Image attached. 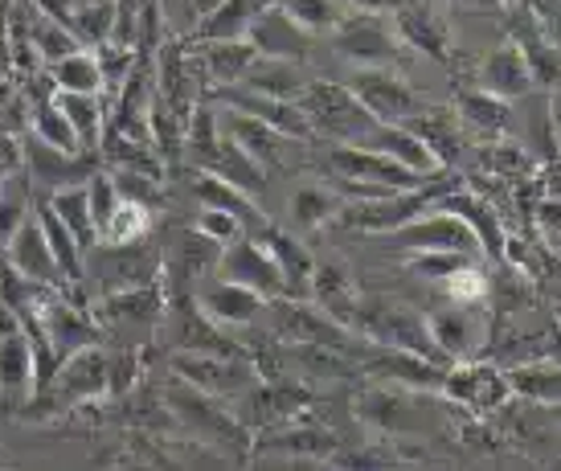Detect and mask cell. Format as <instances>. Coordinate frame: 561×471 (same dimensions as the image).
Returning <instances> with one entry per match:
<instances>
[{
  "label": "cell",
  "instance_id": "f35d334b",
  "mask_svg": "<svg viewBox=\"0 0 561 471\" xmlns=\"http://www.w3.org/2000/svg\"><path fill=\"white\" fill-rule=\"evenodd\" d=\"M504 377H508V390L537 406H561V365H513L504 369Z\"/></svg>",
  "mask_w": 561,
  "mask_h": 471
},
{
  "label": "cell",
  "instance_id": "7dc6e473",
  "mask_svg": "<svg viewBox=\"0 0 561 471\" xmlns=\"http://www.w3.org/2000/svg\"><path fill=\"white\" fill-rule=\"evenodd\" d=\"M30 131L37 136V140H46L49 148H62V152H82L75 127L66 124V115L58 111V103H54V99H42V103L33 107Z\"/></svg>",
  "mask_w": 561,
  "mask_h": 471
},
{
  "label": "cell",
  "instance_id": "f546056e",
  "mask_svg": "<svg viewBox=\"0 0 561 471\" xmlns=\"http://www.w3.org/2000/svg\"><path fill=\"white\" fill-rule=\"evenodd\" d=\"M266 9V0H218L197 25V37L205 42H247L254 16Z\"/></svg>",
  "mask_w": 561,
  "mask_h": 471
},
{
  "label": "cell",
  "instance_id": "8d00e7d4",
  "mask_svg": "<svg viewBox=\"0 0 561 471\" xmlns=\"http://www.w3.org/2000/svg\"><path fill=\"white\" fill-rule=\"evenodd\" d=\"M459 119L480 136V140H500L508 131V103L488 91H463L459 99Z\"/></svg>",
  "mask_w": 561,
  "mask_h": 471
},
{
  "label": "cell",
  "instance_id": "3957f363",
  "mask_svg": "<svg viewBox=\"0 0 561 471\" xmlns=\"http://www.w3.org/2000/svg\"><path fill=\"white\" fill-rule=\"evenodd\" d=\"M328 164L336 169V176H344L353 193H360L365 202H377V197H390V193H405V188L426 185V176L410 173L405 164L390 160L377 148H365V143H336L328 152Z\"/></svg>",
  "mask_w": 561,
  "mask_h": 471
},
{
  "label": "cell",
  "instance_id": "c3c4849f",
  "mask_svg": "<svg viewBox=\"0 0 561 471\" xmlns=\"http://www.w3.org/2000/svg\"><path fill=\"white\" fill-rule=\"evenodd\" d=\"M148 226H152V209L148 205H136V202H119V209L111 214V221L103 226V242L107 246H127V242H140L148 234Z\"/></svg>",
  "mask_w": 561,
  "mask_h": 471
},
{
  "label": "cell",
  "instance_id": "7bdbcfd3",
  "mask_svg": "<svg viewBox=\"0 0 561 471\" xmlns=\"http://www.w3.org/2000/svg\"><path fill=\"white\" fill-rule=\"evenodd\" d=\"M193 188H197V202H205L209 209H226V214H234L238 221H263L259 205L247 202L250 193H242V188L230 185V181H221V176L202 173L193 181Z\"/></svg>",
  "mask_w": 561,
  "mask_h": 471
},
{
  "label": "cell",
  "instance_id": "60d3db41",
  "mask_svg": "<svg viewBox=\"0 0 561 471\" xmlns=\"http://www.w3.org/2000/svg\"><path fill=\"white\" fill-rule=\"evenodd\" d=\"M49 82L70 94H99L103 91V70H99V58L91 49H75L58 62H49Z\"/></svg>",
  "mask_w": 561,
  "mask_h": 471
},
{
  "label": "cell",
  "instance_id": "8fae6325",
  "mask_svg": "<svg viewBox=\"0 0 561 471\" xmlns=\"http://www.w3.org/2000/svg\"><path fill=\"white\" fill-rule=\"evenodd\" d=\"M218 267H221V279H230V283H238V287L254 291V296H263L266 303L287 296V283H283L279 263L271 259V251H266L263 242L238 238V242H230V246L221 251Z\"/></svg>",
  "mask_w": 561,
  "mask_h": 471
},
{
  "label": "cell",
  "instance_id": "2e32d148",
  "mask_svg": "<svg viewBox=\"0 0 561 471\" xmlns=\"http://www.w3.org/2000/svg\"><path fill=\"white\" fill-rule=\"evenodd\" d=\"M247 42L259 49V58H279V62H304L312 54V33L299 30L279 4H266L263 13L254 16Z\"/></svg>",
  "mask_w": 561,
  "mask_h": 471
},
{
  "label": "cell",
  "instance_id": "6125c7cd",
  "mask_svg": "<svg viewBox=\"0 0 561 471\" xmlns=\"http://www.w3.org/2000/svg\"><path fill=\"white\" fill-rule=\"evenodd\" d=\"M0 471H13V456H9L4 447H0Z\"/></svg>",
  "mask_w": 561,
  "mask_h": 471
},
{
  "label": "cell",
  "instance_id": "f6af8a7d",
  "mask_svg": "<svg viewBox=\"0 0 561 471\" xmlns=\"http://www.w3.org/2000/svg\"><path fill=\"white\" fill-rule=\"evenodd\" d=\"M332 471H405L402 456L386 443H365V447H336V456L328 459Z\"/></svg>",
  "mask_w": 561,
  "mask_h": 471
},
{
  "label": "cell",
  "instance_id": "e7e4bbea",
  "mask_svg": "<svg viewBox=\"0 0 561 471\" xmlns=\"http://www.w3.org/2000/svg\"><path fill=\"white\" fill-rule=\"evenodd\" d=\"M549 414H553V423H561V406H549Z\"/></svg>",
  "mask_w": 561,
  "mask_h": 471
},
{
  "label": "cell",
  "instance_id": "4316f807",
  "mask_svg": "<svg viewBox=\"0 0 561 471\" xmlns=\"http://www.w3.org/2000/svg\"><path fill=\"white\" fill-rule=\"evenodd\" d=\"M374 377H386L393 386H402V390H414V393H438L443 386V365L431 361V357H419V353H398V348H386L381 357L365 365Z\"/></svg>",
  "mask_w": 561,
  "mask_h": 471
},
{
  "label": "cell",
  "instance_id": "d590c367",
  "mask_svg": "<svg viewBox=\"0 0 561 471\" xmlns=\"http://www.w3.org/2000/svg\"><path fill=\"white\" fill-rule=\"evenodd\" d=\"M46 205L54 209V214H58V221H62L66 230L75 234V242H79L82 251H94V246H99V230H94V221H91V202H87V185L54 188Z\"/></svg>",
  "mask_w": 561,
  "mask_h": 471
},
{
  "label": "cell",
  "instance_id": "9f6ffc18",
  "mask_svg": "<svg viewBox=\"0 0 561 471\" xmlns=\"http://www.w3.org/2000/svg\"><path fill=\"white\" fill-rule=\"evenodd\" d=\"M30 218V202L0 188V246H9V238L21 230V221Z\"/></svg>",
  "mask_w": 561,
  "mask_h": 471
},
{
  "label": "cell",
  "instance_id": "d4e9b609",
  "mask_svg": "<svg viewBox=\"0 0 561 471\" xmlns=\"http://www.w3.org/2000/svg\"><path fill=\"white\" fill-rule=\"evenodd\" d=\"M308 299H312L328 320H336L341 329H348V324H353V312H357L360 291H357V283H353V275H348L341 263H316L312 283H308Z\"/></svg>",
  "mask_w": 561,
  "mask_h": 471
},
{
  "label": "cell",
  "instance_id": "83f0119b",
  "mask_svg": "<svg viewBox=\"0 0 561 471\" xmlns=\"http://www.w3.org/2000/svg\"><path fill=\"white\" fill-rule=\"evenodd\" d=\"M365 148H377V152H386L390 160H398V164H405L410 173L426 176V181H435L438 173H443V164H438L435 157H431V148L410 131V127L402 124H377L369 136H365Z\"/></svg>",
  "mask_w": 561,
  "mask_h": 471
},
{
  "label": "cell",
  "instance_id": "74e56055",
  "mask_svg": "<svg viewBox=\"0 0 561 471\" xmlns=\"http://www.w3.org/2000/svg\"><path fill=\"white\" fill-rule=\"evenodd\" d=\"M254 58H259V49L250 42H205L202 66L218 87H238L254 66Z\"/></svg>",
  "mask_w": 561,
  "mask_h": 471
},
{
  "label": "cell",
  "instance_id": "8992f818",
  "mask_svg": "<svg viewBox=\"0 0 561 471\" xmlns=\"http://www.w3.org/2000/svg\"><path fill=\"white\" fill-rule=\"evenodd\" d=\"M443 197L438 185H419V188H405V193H390V197H377V202H357V205H344L336 221L357 230V234H393L402 230L405 221H414L419 214H426L431 205Z\"/></svg>",
  "mask_w": 561,
  "mask_h": 471
},
{
  "label": "cell",
  "instance_id": "cb8c5ba5",
  "mask_svg": "<svg viewBox=\"0 0 561 471\" xmlns=\"http://www.w3.org/2000/svg\"><path fill=\"white\" fill-rule=\"evenodd\" d=\"M263 308H266L263 296H254V291H247V287H238V283H230V279L209 283L202 296H197V312H202L209 324H218V329H242V324H250Z\"/></svg>",
  "mask_w": 561,
  "mask_h": 471
},
{
  "label": "cell",
  "instance_id": "52a82bcc",
  "mask_svg": "<svg viewBox=\"0 0 561 471\" xmlns=\"http://www.w3.org/2000/svg\"><path fill=\"white\" fill-rule=\"evenodd\" d=\"M172 374L188 381L193 390L209 393V398H238V393L254 390V369L242 357H218V353H176L172 357Z\"/></svg>",
  "mask_w": 561,
  "mask_h": 471
},
{
  "label": "cell",
  "instance_id": "484cf974",
  "mask_svg": "<svg viewBox=\"0 0 561 471\" xmlns=\"http://www.w3.org/2000/svg\"><path fill=\"white\" fill-rule=\"evenodd\" d=\"M221 140H230L242 152L250 157L259 169H271L275 160H279V143L283 136L275 127H266L263 119H254V115H242V111L226 107L221 111Z\"/></svg>",
  "mask_w": 561,
  "mask_h": 471
},
{
  "label": "cell",
  "instance_id": "94428289",
  "mask_svg": "<svg viewBox=\"0 0 561 471\" xmlns=\"http://www.w3.org/2000/svg\"><path fill=\"white\" fill-rule=\"evenodd\" d=\"M435 4H451V9H496V0H435Z\"/></svg>",
  "mask_w": 561,
  "mask_h": 471
},
{
  "label": "cell",
  "instance_id": "6f0895ef",
  "mask_svg": "<svg viewBox=\"0 0 561 471\" xmlns=\"http://www.w3.org/2000/svg\"><path fill=\"white\" fill-rule=\"evenodd\" d=\"M529 13L537 30L546 33V42L561 54V0H529Z\"/></svg>",
  "mask_w": 561,
  "mask_h": 471
},
{
  "label": "cell",
  "instance_id": "d6a6232c",
  "mask_svg": "<svg viewBox=\"0 0 561 471\" xmlns=\"http://www.w3.org/2000/svg\"><path fill=\"white\" fill-rule=\"evenodd\" d=\"M513 42L520 46V54H525L533 79L537 82H558L561 79V54L546 42V33L537 30V21H533L529 9L513 16Z\"/></svg>",
  "mask_w": 561,
  "mask_h": 471
},
{
  "label": "cell",
  "instance_id": "4fadbf2b",
  "mask_svg": "<svg viewBox=\"0 0 561 471\" xmlns=\"http://www.w3.org/2000/svg\"><path fill=\"white\" fill-rule=\"evenodd\" d=\"M49 398H62V402H94V398H107L111 393V361L99 345H87L79 353H70L54 381L46 386Z\"/></svg>",
  "mask_w": 561,
  "mask_h": 471
},
{
  "label": "cell",
  "instance_id": "7402d4cb",
  "mask_svg": "<svg viewBox=\"0 0 561 471\" xmlns=\"http://www.w3.org/2000/svg\"><path fill=\"white\" fill-rule=\"evenodd\" d=\"M226 107L242 111V115H254L263 119L266 127H275L279 136H291V140H308L312 136V124L308 115L299 111V103H287V99H271V94H254L247 87H226Z\"/></svg>",
  "mask_w": 561,
  "mask_h": 471
},
{
  "label": "cell",
  "instance_id": "9c48e42d",
  "mask_svg": "<svg viewBox=\"0 0 561 471\" xmlns=\"http://www.w3.org/2000/svg\"><path fill=\"white\" fill-rule=\"evenodd\" d=\"M426 332L435 341L443 361H476V353L488 341V320L476 312V303H447L426 315Z\"/></svg>",
  "mask_w": 561,
  "mask_h": 471
},
{
  "label": "cell",
  "instance_id": "ac0fdd59",
  "mask_svg": "<svg viewBox=\"0 0 561 471\" xmlns=\"http://www.w3.org/2000/svg\"><path fill=\"white\" fill-rule=\"evenodd\" d=\"M341 447V435L328 430V426L316 423H279L275 430H266L263 439L254 443V451H266V456H287V459H316V463H328Z\"/></svg>",
  "mask_w": 561,
  "mask_h": 471
},
{
  "label": "cell",
  "instance_id": "816d5d0a",
  "mask_svg": "<svg viewBox=\"0 0 561 471\" xmlns=\"http://www.w3.org/2000/svg\"><path fill=\"white\" fill-rule=\"evenodd\" d=\"M218 259H221V246H214L209 238H202L193 230V234L181 238V246L172 254V267L185 271L188 279H193V275H202L205 267H218Z\"/></svg>",
  "mask_w": 561,
  "mask_h": 471
},
{
  "label": "cell",
  "instance_id": "f907efd6",
  "mask_svg": "<svg viewBox=\"0 0 561 471\" xmlns=\"http://www.w3.org/2000/svg\"><path fill=\"white\" fill-rule=\"evenodd\" d=\"M87 202H91V221L94 230L103 234V226L111 221V214L119 209V188H115V176H111V169H94L91 181H87Z\"/></svg>",
  "mask_w": 561,
  "mask_h": 471
},
{
  "label": "cell",
  "instance_id": "44dd1931",
  "mask_svg": "<svg viewBox=\"0 0 561 471\" xmlns=\"http://www.w3.org/2000/svg\"><path fill=\"white\" fill-rule=\"evenodd\" d=\"M480 91L496 94L504 103L525 99V94L537 91V79H533L529 62H525V54H520L516 42H500V46L480 62Z\"/></svg>",
  "mask_w": 561,
  "mask_h": 471
},
{
  "label": "cell",
  "instance_id": "603a6c76",
  "mask_svg": "<svg viewBox=\"0 0 561 471\" xmlns=\"http://www.w3.org/2000/svg\"><path fill=\"white\" fill-rule=\"evenodd\" d=\"M21 152L30 160V169L37 181H46L49 188H70V185H87L94 173V164L87 152H62V148H49L46 140H37V136H25L21 143Z\"/></svg>",
  "mask_w": 561,
  "mask_h": 471
},
{
  "label": "cell",
  "instance_id": "836d02e7",
  "mask_svg": "<svg viewBox=\"0 0 561 471\" xmlns=\"http://www.w3.org/2000/svg\"><path fill=\"white\" fill-rule=\"evenodd\" d=\"M263 246L271 251V259L279 263L287 296H308V283H312V271H316L312 251H308L304 242H296L291 234H279V230H266Z\"/></svg>",
  "mask_w": 561,
  "mask_h": 471
},
{
  "label": "cell",
  "instance_id": "7a4b0ae2",
  "mask_svg": "<svg viewBox=\"0 0 561 471\" xmlns=\"http://www.w3.org/2000/svg\"><path fill=\"white\" fill-rule=\"evenodd\" d=\"M296 103L308 115L312 131L332 136L336 143H365V136L377 127V119L360 107L357 94L344 82H308Z\"/></svg>",
  "mask_w": 561,
  "mask_h": 471
},
{
  "label": "cell",
  "instance_id": "d6986e66",
  "mask_svg": "<svg viewBox=\"0 0 561 471\" xmlns=\"http://www.w3.org/2000/svg\"><path fill=\"white\" fill-rule=\"evenodd\" d=\"M9 267H13L16 279L25 283H37V287H58L62 283V271H58V263H54V254H49V242L46 234H42V226H37V218L21 221V230H16L13 238H9Z\"/></svg>",
  "mask_w": 561,
  "mask_h": 471
},
{
  "label": "cell",
  "instance_id": "5b68a950",
  "mask_svg": "<svg viewBox=\"0 0 561 471\" xmlns=\"http://www.w3.org/2000/svg\"><path fill=\"white\" fill-rule=\"evenodd\" d=\"M169 410L176 414V423L185 426V430H193L197 439L214 443V447H230V451H242L247 447V430H242V423H238L230 410L221 406L218 398H209V393L193 390L188 381H172L169 390Z\"/></svg>",
  "mask_w": 561,
  "mask_h": 471
},
{
  "label": "cell",
  "instance_id": "b9f144b4",
  "mask_svg": "<svg viewBox=\"0 0 561 471\" xmlns=\"http://www.w3.org/2000/svg\"><path fill=\"white\" fill-rule=\"evenodd\" d=\"M341 209H344V202L324 185H299L296 193H291V218H296V226H304V230H324V226L336 221Z\"/></svg>",
  "mask_w": 561,
  "mask_h": 471
},
{
  "label": "cell",
  "instance_id": "db71d44e",
  "mask_svg": "<svg viewBox=\"0 0 561 471\" xmlns=\"http://www.w3.org/2000/svg\"><path fill=\"white\" fill-rule=\"evenodd\" d=\"M471 254H455V251H414L410 259V271L422 275V279H451L459 267H468Z\"/></svg>",
  "mask_w": 561,
  "mask_h": 471
},
{
  "label": "cell",
  "instance_id": "681fc988",
  "mask_svg": "<svg viewBox=\"0 0 561 471\" xmlns=\"http://www.w3.org/2000/svg\"><path fill=\"white\" fill-rule=\"evenodd\" d=\"M299 410H304V393H296V390H254V414H259V423H266V426L291 423V418H299Z\"/></svg>",
  "mask_w": 561,
  "mask_h": 471
},
{
  "label": "cell",
  "instance_id": "5bb4252c",
  "mask_svg": "<svg viewBox=\"0 0 561 471\" xmlns=\"http://www.w3.org/2000/svg\"><path fill=\"white\" fill-rule=\"evenodd\" d=\"M393 242L405 251H455V254H476L480 242L463 221L447 214V209H426L414 221H405L402 230H393Z\"/></svg>",
  "mask_w": 561,
  "mask_h": 471
},
{
  "label": "cell",
  "instance_id": "30bf717a",
  "mask_svg": "<svg viewBox=\"0 0 561 471\" xmlns=\"http://www.w3.org/2000/svg\"><path fill=\"white\" fill-rule=\"evenodd\" d=\"M390 25L398 33V42H405L410 49H419L435 62L451 58V25H447V16H443L435 0H402V4H393Z\"/></svg>",
  "mask_w": 561,
  "mask_h": 471
},
{
  "label": "cell",
  "instance_id": "7c38bea8",
  "mask_svg": "<svg viewBox=\"0 0 561 471\" xmlns=\"http://www.w3.org/2000/svg\"><path fill=\"white\" fill-rule=\"evenodd\" d=\"M438 393H447L455 406L471 410V414H492V410L508 398V377L496 365H483V361H459L443 374V386Z\"/></svg>",
  "mask_w": 561,
  "mask_h": 471
},
{
  "label": "cell",
  "instance_id": "ba28073f",
  "mask_svg": "<svg viewBox=\"0 0 561 471\" xmlns=\"http://www.w3.org/2000/svg\"><path fill=\"white\" fill-rule=\"evenodd\" d=\"M344 87L357 94V103L374 115L377 124H410L422 111L419 91L390 70H357Z\"/></svg>",
  "mask_w": 561,
  "mask_h": 471
},
{
  "label": "cell",
  "instance_id": "ffe728a7",
  "mask_svg": "<svg viewBox=\"0 0 561 471\" xmlns=\"http://www.w3.org/2000/svg\"><path fill=\"white\" fill-rule=\"evenodd\" d=\"M419 398L414 390H369L357 398V423H365L369 430H381V435H402V430H414L419 423Z\"/></svg>",
  "mask_w": 561,
  "mask_h": 471
},
{
  "label": "cell",
  "instance_id": "ab89813d",
  "mask_svg": "<svg viewBox=\"0 0 561 471\" xmlns=\"http://www.w3.org/2000/svg\"><path fill=\"white\" fill-rule=\"evenodd\" d=\"M402 127H410L414 136H419L426 148H431V157L438 160V164H451L455 157H459V127H455V119L447 115V111H426L422 107L410 124H402Z\"/></svg>",
  "mask_w": 561,
  "mask_h": 471
},
{
  "label": "cell",
  "instance_id": "680465c9",
  "mask_svg": "<svg viewBox=\"0 0 561 471\" xmlns=\"http://www.w3.org/2000/svg\"><path fill=\"white\" fill-rule=\"evenodd\" d=\"M537 221H541V234H546V242L561 254V205L558 202L541 205V209H537Z\"/></svg>",
  "mask_w": 561,
  "mask_h": 471
},
{
  "label": "cell",
  "instance_id": "9a60e30c",
  "mask_svg": "<svg viewBox=\"0 0 561 471\" xmlns=\"http://www.w3.org/2000/svg\"><path fill=\"white\" fill-rule=\"evenodd\" d=\"M275 303V332L291 345H328L344 348L348 345V332L328 320L312 299H271Z\"/></svg>",
  "mask_w": 561,
  "mask_h": 471
},
{
  "label": "cell",
  "instance_id": "e0dca14e",
  "mask_svg": "<svg viewBox=\"0 0 561 471\" xmlns=\"http://www.w3.org/2000/svg\"><path fill=\"white\" fill-rule=\"evenodd\" d=\"M37 398V357H33L30 332L0 336V406H30Z\"/></svg>",
  "mask_w": 561,
  "mask_h": 471
},
{
  "label": "cell",
  "instance_id": "1f68e13d",
  "mask_svg": "<svg viewBox=\"0 0 561 471\" xmlns=\"http://www.w3.org/2000/svg\"><path fill=\"white\" fill-rule=\"evenodd\" d=\"M54 103H58V111L66 115V124L75 127L82 152H87V157H91V152H99V143H103V136H107L103 103H99L94 94H70V91H58V94H54Z\"/></svg>",
  "mask_w": 561,
  "mask_h": 471
},
{
  "label": "cell",
  "instance_id": "be15d7a7",
  "mask_svg": "<svg viewBox=\"0 0 561 471\" xmlns=\"http://www.w3.org/2000/svg\"><path fill=\"white\" fill-rule=\"evenodd\" d=\"M62 4H70V9H87V4H99V0H62Z\"/></svg>",
  "mask_w": 561,
  "mask_h": 471
},
{
  "label": "cell",
  "instance_id": "277c9868",
  "mask_svg": "<svg viewBox=\"0 0 561 471\" xmlns=\"http://www.w3.org/2000/svg\"><path fill=\"white\" fill-rule=\"evenodd\" d=\"M332 46L344 62H353L357 70H386L398 62L402 42L390 25V13H348L332 30Z\"/></svg>",
  "mask_w": 561,
  "mask_h": 471
},
{
  "label": "cell",
  "instance_id": "bcb514c9",
  "mask_svg": "<svg viewBox=\"0 0 561 471\" xmlns=\"http://www.w3.org/2000/svg\"><path fill=\"white\" fill-rule=\"evenodd\" d=\"M30 46L42 54V62H58L66 54H75L79 46V37L70 33L66 21H58L54 13H33V30H30Z\"/></svg>",
  "mask_w": 561,
  "mask_h": 471
},
{
  "label": "cell",
  "instance_id": "11a10c76",
  "mask_svg": "<svg viewBox=\"0 0 561 471\" xmlns=\"http://www.w3.org/2000/svg\"><path fill=\"white\" fill-rule=\"evenodd\" d=\"M443 287H447V296H451L455 303H480V299L488 296V279H483L471 263L455 271L451 279H443Z\"/></svg>",
  "mask_w": 561,
  "mask_h": 471
},
{
  "label": "cell",
  "instance_id": "6da1fadb",
  "mask_svg": "<svg viewBox=\"0 0 561 471\" xmlns=\"http://www.w3.org/2000/svg\"><path fill=\"white\" fill-rule=\"evenodd\" d=\"M353 332H360L365 341H374L381 348H398V353H419L438 361V348L426 332V315L410 312L402 303H393L386 296H360L357 312H353Z\"/></svg>",
  "mask_w": 561,
  "mask_h": 471
},
{
  "label": "cell",
  "instance_id": "91938a15",
  "mask_svg": "<svg viewBox=\"0 0 561 471\" xmlns=\"http://www.w3.org/2000/svg\"><path fill=\"white\" fill-rule=\"evenodd\" d=\"M348 13H393V4L402 0H341Z\"/></svg>",
  "mask_w": 561,
  "mask_h": 471
},
{
  "label": "cell",
  "instance_id": "ee69618b",
  "mask_svg": "<svg viewBox=\"0 0 561 471\" xmlns=\"http://www.w3.org/2000/svg\"><path fill=\"white\" fill-rule=\"evenodd\" d=\"M279 9L291 16L304 33H312V37L332 33L344 16H348V9H344L341 0H279Z\"/></svg>",
  "mask_w": 561,
  "mask_h": 471
},
{
  "label": "cell",
  "instance_id": "e575fe53",
  "mask_svg": "<svg viewBox=\"0 0 561 471\" xmlns=\"http://www.w3.org/2000/svg\"><path fill=\"white\" fill-rule=\"evenodd\" d=\"M33 218H37L42 234H46L49 254H54V263H58V271H62V283H82V254L87 251L75 242V234L58 221V214H54L46 202L33 205Z\"/></svg>",
  "mask_w": 561,
  "mask_h": 471
},
{
  "label": "cell",
  "instance_id": "4dcf8cb0",
  "mask_svg": "<svg viewBox=\"0 0 561 471\" xmlns=\"http://www.w3.org/2000/svg\"><path fill=\"white\" fill-rule=\"evenodd\" d=\"M238 87H247V91H254V94H271V99H287V103H296L299 91L308 87V79H304V66L299 62L254 58V66H250L247 79L238 82Z\"/></svg>",
  "mask_w": 561,
  "mask_h": 471
},
{
  "label": "cell",
  "instance_id": "f5cc1de1",
  "mask_svg": "<svg viewBox=\"0 0 561 471\" xmlns=\"http://www.w3.org/2000/svg\"><path fill=\"white\" fill-rule=\"evenodd\" d=\"M193 230L226 251L230 242L242 238V221H238L234 214H226V209H209V205H202V214H197V226H193Z\"/></svg>",
  "mask_w": 561,
  "mask_h": 471
},
{
  "label": "cell",
  "instance_id": "f1b7e54d",
  "mask_svg": "<svg viewBox=\"0 0 561 471\" xmlns=\"http://www.w3.org/2000/svg\"><path fill=\"white\" fill-rule=\"evenodd\" d=\"M438 209H447L455 218L468 226L476 242H480V251H488L492 259H504V234H500V221L492 214V205L483 202V197H471V193H443L438 197Z\"/></svg>",
  "mask_w": 561,
  "mask_h": 471
}]
</instances>
